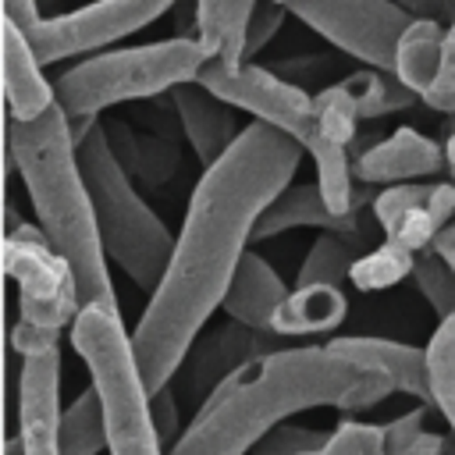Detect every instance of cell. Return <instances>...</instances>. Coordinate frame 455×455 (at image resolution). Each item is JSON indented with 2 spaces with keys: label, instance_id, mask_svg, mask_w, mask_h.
Instances as JSON below:
<instances>
[{
  "label": "cell",
  "instance_id": "cell-15",
  "mask_svg": "<svg viewBox=\"0 0 455 455\" xmlns=\"http://www.w3.org/2000/svg\"><path fill=\"white\" fill-rule=\"evenodd\" d=\"M0 68H4L7 114L28 121V117H39L43 110H50L57 103V89L46 82L43 60L36 53L28 32H21L7 18H4V32H0Z\"/></svg>",
  "mask_w": 455,
  "mask_h": 455
},
{
  "label": "cell",
  "instance_id": "cell-7",
  "mask_svg": "<svg viewBox=\"0 0 455 455\" xmlns=\"http://www.w3.org/2000/svg\"><path fill=\"white\" fill-rule=\"evenodd\" d=\"M4 270L18 284V316L50 331L75 323L82 299L71 263L50 245L43 228L18 224L4 235Z\"/></svg>",
  "mask_w": 455,
  "mask_h": 455
},
{
  "label": "cell",
  "instance_id": "cell-3",
  "mask_svg": "<svg viewBox=\"0 0 455 455\" xmlns=\"http://www.w3.org/2000/svg\"><path fill=\"white\" fill-rule=\"evenodd\" d=\"M7 167L21 174L32 199L36 220L50 245L71 263L82 306H114L117 295L107 270V249L96 228L92 196L78 164V146L71 135L68 110L53 103L39 117H4Z\"/></svg>",
  "mask_w": 455,
  "mask_h": 455
},
{
  "label": "cell",
  "instance_id": "cell-28",
  "mask_svg": "<svg viewBox=\"0 0 455 455\" xmlns=\"http://www.w3.org/2000/svg\"><path fill=\"white\" fill-rule=\"evenodd\" d=\"M427 363H430L434 409L455 430V313L451 316H441L437 331L430 334V341H427Z\"/></svg>",
  "mask_w": 455,
  "mask_h": 455
},
{
  "label": "cell",
  "instance_id": "cell-40",
  "mask_svg": "<svg viewBox=\"0 0 455 455\" xmlns=\"http://www.w3.org/2000/svg\"><path fill=\"white\" fill-rule=\"evenodd\" d=\"M444 171L455 178V124H451L448 135H444Z\"/></svg>",
  "mask_w": 455,
  "mask_h": 455
},
{
  "label": "cell",
  "instance_id": "cell-21",
  "mask_svg": "<svg viewBox=\"0 0 455 455\" xmlns=\"http://www.w3.org/2000/svg\"><path fill=\"white\" fill-rule=\"evenodd\" d=\"M348 313V299L341 291V284H295V291H288V299L277 309L274 331L281 338H306V334H327L334 327H341Z\"/></svg>",
  "mask_w": 455,
  "mask_h": 455
},
{
  "label": "cell",
  "instance_id": "cell-23",
  "mask_svg": "<svg viewBox=\"0 0 455 455\" xmlns=\"http://www.w3.org/2000/svg\"><path fill=\"white\" fill-rule=\"evenodd\" d=\"M444 28H448V25H441V21H434V18H412V21L405 25V32L398 36L395 68H391V71H395L409 89L423 92V89L434 82V75H437V68H441V53H444Z\"/></svg>",
  "mask_w": 455,
  "mask_h": 455
},
{
  "label": "cell",
  "instance_id": "cell-35",
  "mask_svg": "<svg viewBox=\"0 0 455 455\" xmlns=\"http://www.w3.org/2000/svg\"><path fill=\"white\" fill-rule=\"evenodd\" d=\"M288 14H291V11H288V4H281V0H259V4H256L252 18H249V28H245V60H252V57L277 36V28L284 25Z\"/></svg>",
  "mask_w": 455,
  "mask_h": 455
},
{
  "label": "cell",
  "instance_id": "cell-2",
  "mask_svg": "<svg viewBox=\"0 0 455 455\" xmlns=\"http://www.w3.org/2000/svg\"><path fill=\"white\" fill-rule=\"evenodd\" d=\"M395 380L331 341L274 348L231 370L199 405L167 455H245L281 419L306 409H370Z\"/></svg>",
  "mask_w": 455,
  "mask_h": 455
},
{
  "label": "cell",
  "instance_id": "cell-9",
  "mask_svg": "<svg viewBox=\"0 0 455 455\" xmlns=\"http://www.w3.org/2000/svg\"><path fill=\"white\" fill-rule=\"evenodd\" d=\"M178 0H96L71 14L43 18L28 39L43 64H57L78 53L103 50L107 43H121L124 36L153 25Z\"/></svg>",
  "mask_w": 455,
  "mask_h": 455
},
{
  "label": "cell",
  "instance_id": "cell-34",
  "mask_svg": "<svg viewBox=\"0 0 455 455\" xmlns=\"http://www.w3.org/2000/svg\"><path fill=\"white\" fill-rule=\"evenodd\" d=\"M419 103H427L437 114H455V25L444 28V53L434 82L419 92Z\"/></svg>",
  "mask_w": 455,
  "mask_h": 455
},
{
  "label": "cell",
  "instance_id": "cell-8",
  "mask_svg": "<svg viewBox=\"0 0 455 455\" xmlns=\"http://www.w3.org/2000/svg\"><path fill=\"white\" fill-rule=\"evenodd\" d=\"M288 11L359 64L395 68V46L416 18L398 0H288Z\"/></svg>",
  "mask_w": 455,
  "mask_h": 455
},
{
  "label": "cell",
  "instance_id": "cell-32",
  "mask_svg": "<svg viewBox=\"0 0 455 455\" xmlns=\"http://www.w3.org/2000/svg\"><path fill=\"white\" fill-rule=\"evenodd\" d=\"M320 455H387L384 451V427L373 423H338L327 437V444L320 448Z\"/></svg>",
  "mask_w": 455,
  "mask_h": 455
},
{
  "label": "cell",
  "instance_id": "cell-4",
  "mask_svg": "<svg viewBox=\"0 0 455 455\" xmlns=\"http://www.w3.org/2000/svg\"><path fill=\"white\" fill-rule=\"evenodd\" d=\"M75 146H78V164H82V174L92 196L96 228H100L107 259H114L128 274L132 284L153 291L174 252V238L167 224L139 196L135 178L114 156L103 117Z\"/></svg>",
  "mask_w": 455,
  "mask_h": 455
},
{
  "label": "cell",
  "instance_id": "cell-11",
  "mask_svg": "<svg viewBox=\"0 0 455 455\" xmlns=\"http://www.w3.org/2000/svg\"><path fill=\"white\" fill-rule=\"evenodd\" d=\"M18 437L25 455H60V345L21 355L18 370Z\"/></svg>",
  "mask_w": 455,
  "mask_h": 455
},
{
  "label": "cell",
  "instance_id": "cell-10",
  "mask_svg": "<svg viewBox=\"0 0 455 455\" xmlns=\"http://www.w3.org/2000/svg\"><path fill=\"white\" fill-rule=\"evenodd\" d=\"M199 82L210 85L231 107L252 114L256 121H267V124L284 128L302 146L316 132L313 96L299 82L277 75L274 68H263V64H252V60H245L238 68H228L220 60H206L199 68Z\"/></svg>",
  "mask_w": 455,
  "mask_h": 455
},
{
  "label": "cell",
  "instance_id": "cell-5",
  "mask_svg": "<svg viewBox=\"0 0 455 455\" xmlns=\"http://www.w3.org/2000/svg\"><path fill=\"white\" fill-rule=\"evenodd\" d=\"M71 345L82 355L92 387L103 405V430L110 455H164L160 430L153 423L149 387L114 306H82L71 323Z\"/></svg>",
  "mask_w": 455,
  "mask_h": 455
},
{
  "label": "cell",
  "instance_id": "cell-1",
  "mask_svg": "<svg viewBox=\"0 0 455 455\" xmlns=\"http://www.w3.org/2000/svg\"><path fill=\"white\" fill-rule=\"evenodd\" d=\"M306 146L277 124L256 121L203 167L171 263L153 288L132 345L149 391L171 384L199 331L224 302L231 277L256 238L263 210L291 185Z\"/></svg>",
  "mask_w": 455,
  "mask_h": 455
},
{
  "label": "cell",
  "instance_id": "cell-31",
  "mask_svg": "<svg viewBox=\"0 0 455 455\" xmlns=\"http://www.w3.org/2000/svg\"><path fill=\"white\" fill-rule=\"evenodd\" d=\"M430 188H434V185H416V181H395V185H384V188L373 196V203H370L373 220L380 224V231H391L409 210H416L419 203H427Z\"/></svg>",
  "mask_w": 455,
  "mask_h": 455
},
{
  "label": "cell",
  "instance_id": "cell-24",
  "mask_svg": "<svg viewBox=\"0 0 455 455\" xmlns=\"http://www.w3.org/2000/svg\"><path fill=\"white\" fill-rule=\"evenodd\" d=\"M345 85L352 89L363 117H387L419 100V92L409 89L391 68H373V64H363L359 71H352Z\"/></svg>",
  "mask_w": 455,
  "mask_h": 455
},
{
  "label": "cell",
  "instance_id": "cell-25",
  "mask_svg": "<svg viewBox=\"0 0 455 455\" xmlns=\"http://www.w3.org/2000/svg\"><path fill=\"white\" fill-rule=\"evenodd\" d=\"M416 256H419V252H412V249L402 245L398 238H387V235H384L380 245H370V249L355 259L348 281H352L359 291H384V288L398 284L402 277H412Z\"/></svg>",
  "mask_w": 455,
  "mask_h": 455
},
{
  "label": "cell",
  "instance_id": "cell-20",
  "mask_svg": "<svg viewBox=\"0 0 455 455\" xmlns=\"http://www.w3.org/2000/svg\"><path fill=\"white\" fill-rule=\"evenodd\" d=\"M259 0H196V39L206 60L228 68L245 64V28Z\"/></svg>",
  "mask_w": 455,
  "mask_h": 455
},
{
  "label": "cell",
  "instance_id": "cell-38",
  "mask_svg": "<svg viewBox=\"0 0 455 455\" xmlns=\"http://www.w3.org/2000/svg\"><path fill=\"white\" fill-rule=\"evenodd\" d=\"M4 18L14 21L21 32H32L43 14H39V0H4Z\"/></svg>",
  "mask_w": 455,
  "mask_h": 455
},
{
  "label": "cell",
  "instance_id": "cell-22",
  "mask_svg": "<svg viewBox=\"0 0 455 455\" xmlns=\"http://www.w3.org/2000/svg\"><path fill=\"white\" fill-rule=\"evenodd\" d=\"M366 249H370V228H366V224L345 228V231L327 228V231H320V235L313 238L309 252L302 256V267H299L295 284H320V281L341 284V281L352 274L355 259H359Z\"/></svg>",
  "mask_w": 455,
  "mask_h": 455
},
{
  "label": "cell",
  "instance_id": "cell-42",
  "mask_svg": "<svg viewBox=\"0 0 455 455\" xmlns=\"http://www.w3.org/2000/svg\"><path fill=\"white\" fill-rule=\"evenodd\" d=\"M299 455H320V451H299Z\"/></svg>",
  "mask_w": 455,
  "mask_h": 455
},
{
  "label": "cell",
  "instance_id": "cell-33",
  "mask_svg": "<svg viewBox=\"0 0 455 455\" xmlns=\"http://www.w3.org/2000/svg\"><path fill=\"white\" fill-rule=\"evenodd\" d=\"M331 430H313V427H299V423H284L267 430L256 441V455H299V451H320L327 444Z\"/></svg>",
  "mask_w": 455,
  "mask_h": 455
},
{
  "label": "cell",
  "instance_id": "cell-12",
  "mask_svg": "<svg viewBox=\"0 0 455 455\" xmlns=\"http://www.w3.org/2000/svg\"><path fill=\"white\" fill-rule=\"evenodd\" d=\"M199 345L188 348V370H185V391L203 402L231 370H238L242 363L267 355L274 348H281V334L274 331H259L249 323H224L220 331H213L210 338H196Z\"/></svg>",
  "mask_w": 455,
  "mask_h": 455
},
{
  "label": "cell",
  "instance_id": "cell-14",
  "mask_svg": "<svg viewBox=\"0 0 455 455\" xmlns=\"http://www.w3.org/2000/svg\"><path fill=\"white\" fill-rule=\"evenodd\" d=\"M444 171V142H434L430 135L416 128H395L380 142L366 146L355 156V178L366 185H395V181H416L434 178Z\"/></svg>",
  "mask_w": 455,
  "mask_h": 455
},
{
  "label": "cell",
  "instance_id": "cell-43",
  "mask_svg": "<svg viewBox=\"0 0 455 455\" xmlns=\"http://www.w3.org/2000/svg\"><path fill=\"white\" fill-rule=\"evenodd\" d=\"M281 4H288V0H281Z\"/></svg>",
  "mask_w": 455,
  "mask_h": 455
},
{
  "label": "cell",
  "instance_id": "cell-41",
  "mask_svg": "<svg viewBox=\"0 0 455 455\" xmlns=\"http://www.w3.org/2000/svg\"><path fill=\"white\" fill-rule=\"evenodd\" d=\"M4 455H25V444H21L18 434H11V437L4 441Z\"/></svg>",
  "mask_w": 455,
  "mask_h": 455
},
{
  "label": "cell",
  "instance_id": "cell-6",
  "mask_svg": "<svg viewBox=\"0 0 455 455\" xmlns=\"http://www.w3.org/2000/svg\"><path fill=\"white\" fill-rule=\"evenodd\" d=\"M203 64H206L203 43L188 36H174L146 46L92 53L71 64L68 71H60L53 89H57V103L68 110L71 121L100 117L107 107L128 100H153L188 78H199Z\"/></svg>",
  "mask_w": 455,
  "mask_h": 455
},
{
  "label": "cell",
  "instance_id": "cell-16",
  "mask_svg": "<svg viewBox=\"0 0 455 455\" xmlns=\"http://www.w3.org/2000/svg\"><path fill=\"white\" fill-rule=\"evenodd\" d=\"M284 299H288V288L277 277V270L259 252H245L235 277H231V288H228L220 309L238 323L274 331V320H277V309Z\"/></svg>",
  "mask_w": 455,
  "mask_h": 455
},
{
  "label": "cell",
  "instance_id": "cell-39",
  "mask_svg": "<svg viewBox=\"0 0 455 455\" xmlns=\"http://www.w3.org/2000/svg\"><path fill=\"white\" fill-rule=\"evenodd\" d=\"M430 249H434L437 256H444V259L455 267V217H451V220L434 235V245H430Z\"/></svg>",
  "mask_w": 455,
  "mask_h": 455
},
{
  "label": "cell",
  "instance_id": "cell-17",
  "mask_svg": "<svg viewBox=\"0 0 455 455\" xmlns=\"http://www.w3.org/2000/svg\"><path fill=\"white\" fill-rule=\"evenodd\" d=\"M103 128H107V139H110L114 156L121 160V167L135 181L156 188V185H164V181H171L178 174L181 156H178L174 135H167V132H146V128L139 132L124 117H103Z\"/></svg>",
  "mask_w": 455,
  "mask_h": 455
},
{
  "label": "cell",
  "instance_id": "cell-30",
  "mask_svg": "<svg viewBox=\"0 0 455 455\" xmlns=\"http://www.w3.org/2000/svg\"><path fill=\"white\" fill-rule=\"evenodd\" d=\"M412 281H416L419 295L430 302V309L437 316H451L455 313V267L444 256H437L434 249H423L416 256Z\"/></svg>",
  "mask_w": 455,
  "mask_h": 455
},
{
  "label": "cell",
  "instance_id": "cell-19",
  "mask_svg": "<svg viewBox=\"0 0 455 455\" xmlns=\"http://www.w3.org/2000/svg\"><path fill=\"white\" fill-rule=\"evenodd\" d=\"M366 224L363 220V210L359 213H334L320 192V185H288L259 217L256 224V238L252 242H267L281 231H291V228H334V231H345V228H359Z\"/></svg>",
  "mask_w": 455,
  "mask_h": 455
},
{
  "label": "cell",
  "instance_id": "cell-29",
  "mask_svg": "<svg viewBox=\"0 0 455 455\" xmlns=\"http://www.w3.org/2000/svg\"><path fill=\"white\" fill-rule=\"evenodd\" d=\"M313 114H316V135L334 139V142H345V146L355 139V124L363 117L352 89L345 85V78L334 82V85H323L313 96Z\"/></svg>",
  "mask_w": 455,
  "mask_h": 455
},
{
  "label": "cell",
  "instance_id": "cell-37",
  "mask_svg": "<svg viewBox=\"0 0 455 455\" xmlns=\"http://www.w3.org/2000/svg\"><path fill=\"white\" fill-rule=\"evenodd\" d=\"M416 18H434L441 25H455V0H398Z\"/></svg>",
  "mask_w": 455,
  "mask_h": 455
},
{
  "label": "cell",
  "instance_id": "cell-27",
  "mask_svg": "<svg viewBox=\"0 0 455 455\" xmlns=\"http://www.w3.org/2000/svg\"><path fill=\"white\" fill-rule=\"evenodd\" d=\"M427 409L430 405L419 402L416 409L384 423V451L387 455H455V430L451 434L427 430Z\"/></svg>",
  "mask_w": 455,
  "mask_h": 455
},
{
  "label": "cell",
  "instance_id": "cell-36",
  "mask_svg": "<svg viewBox=\"0 0 455 455\" xmlns=\"http://www.w3.org/2000/svg\"><path fill=\"white\" fill-rule=\"evenodd\" d=\"M149 405H153V423L160 430V441L164 448L171 441L181 437V427H178V405H174V395H171V384L160 387V391H149Z\"/></svg>",
  "mask_w": 455,
  "mask_h": 455
},
{
  "label": "cell",
  "instance_id": "cell-13",
  "mask_svg": "<svg viewBox=\"0 0 455 455\" xmlns=\"http://www.w3.org/2000/svg\"><path fill=\"white\" fill-rule=\"evenodd\" d=\"M171 107L178 117V128L185 132L192 153L199 156L203 167H210L235 139H238V117L228 100H220L210 85H203L199 78H188L181 85L171 89Z\"/></svg>",
  "mask_w": 455,
  "mask_h": 455
},
{
  "label": "cell",
  "instance_id": "cell-18",
  "mask_svg": "<svg viewBox=\"0 0 455 455\" xmlns=\"http://www.w3.org/2000/svg\"><path fill=\"white\" fill-rule=\"evenodd\" d=\"M334 348L380 366L398 391L412 395L416 402L434 409V387H430V363H427V348L405 345V341H391V338H363V334H348V338H331Z\"/></svg>",
  "mask_w": 455,
  "mask_h": 455
},
{
  "label": "cell",
  "instance_id": "cell-26",
  "mask_svg": "<svg viewBox=\"0 0 455 455\" xmlns=\"http://www.w3.org/2000/svg\"><path fill=\"white\" fill-rule=\"evenodd\" d=\"M103 448H107L103 405H100V391L89 384V387L64 409L60 455H100Z\"/></svg>",
  "mask_w": 455,
  "mask_h": 455
}]
</instances>
